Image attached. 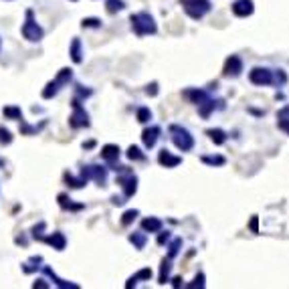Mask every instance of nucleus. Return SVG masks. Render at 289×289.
<instances>
[{
    "mask_svg": "<svg viewBox=\"0 0 289 289\" xmlns=\"http://www.w3.org/2000/svg\"><path fill=\"white\" fill-rule=\"evenodd\" d=\"M130 22H132V30L138 34V37H146V34H154L158 30L152 14L148 12H136L130 16Z\"/></svg>",
    "mask_w": 289,
    "mask_h": 289,
    "instance_id": "nucleus-1",
    "label": "nucleus"
},
{
    "mask_svg": "<svg viewBox=\"0 0 289 289\" xmlns=\"http://www.w3.org/2000/svg\"><path fill=\"white\" fill-rule=\"evenodd\" d=\"M180 4L184 6L186 14L194 20H198L206 12H210V0H180Z\"/></svg>",
    "mask_w": 289,
    "mask_h": 289,
    "instance_id": "nucleus-2",
    "label": "nucleus"
},
{
    "mask_svg": "<svg viewBox=\"0 0 289 289\" xmlns=\"http://www.w3.org/2000/svg\"><path fill=\"white\" fill-rule=\"evenodd\" d=\"M170 134H172V142L176 144L178 150L182 152H188L192 150L194 146V138L190 136V132L186 128H180V126H170Z\"/></svg>",
    "mask_w": 289,
    "mask_h": 289,
    "instance_id": "nucleus-3",
    "label": "nucleus"
},
{
    "mask_svg": "<svg viewBox=\"0 0 289 289\" xmlns=\"http://www.w3.org/2000/svg\"><path fill=\"white\" fill-rule=\"evenodd\" d=\"M22 37L32 43L43 39V28L32 20V10H26V22L22 24Z\"/></svg>",
    "mask_w": 289,
    "mask_h": 289,
    "instance_id": "nucleus-4",
    "label": "nucleus"
},
{
    "mask_svg": "<svg viewBox=\"0 0 289 289\" xmlns=\"http://www.w3.org/2000/svg\"><path fill=\"white\" fill-rule=\"evenodd\" d=\"M73 116L69 118V126L71 128H87L89 126V116H87V112L81 107V103H79V99H75L73 101Z\"/></svg>",
    "mask_w": 289,
    "mask_h": 289,
    "instance_id": "nucleus-5",
    "label": "nucleus"
},
{
    "mask_svg": "<svg viewBox=\"0 0 289 289\" xmlns=\"http://www.w3.org/2000/svg\"><path fill=\"white\" fill-rule=\"evenodd\" d=\"M249 79H251L253 85H271L273 83V73L265 67H255L249 73Z\"/></svg>",
    "mask_w": 289,
    "mask_h": 289,
    "instance_id": "nucleus-6",
    "label": "nucleus"
},
{
    "mask_svg": "<svg viewBox=\"0 0 289 289\" xmlns=\"http://www.w3.org/2000/svg\"><path fill=\"white\" fill-rule=\"evenodd\" d=\"M241 71H243V61H241V57L231 55V57L227 59V63H225V69H223L225 77H237V75H241Z\"/></svg>",
    "mask_w": 289,
    "mask_h": 289,
    "instance_id": "nucleus-7",
    "label": "nucleus"
},
{
    "mask_svg": "<svg viewBox=\"0 0 289 289\" xmlns=\"http://www.w3.org/2000/svg\"><path fill=\"white\" fill-rule=\"evenodd\" d=\"M120 184H122V188H124V196L126 198H130V196H134L136 194V190H138V178L132 174V172H128V178H120L118 180Z\"/></svg>",
    "mask_w": 289,
    "mask_h": 289,
    "instance_id": "nucleus-8",
    "label": "nucleus"
},
{
    "mask_svg": "<svg viewBox=\"0 0 289 289\" xmlns=\"http://www.w3.org/2000/svg\"><path fill=\"white\" fill-rule=\"evenodd\" d=\"M253 10H255L253 0H237V2L233 4V14H235V16H241V18L251 16Z\"/></svg>",
    "mask_w": 289,
    "mask_h": 289,
    "instance_id": "nucleus-9",
    "label": "nucleus"
},
{
    "mask_svg": "<svg viewBox=\"0 0 289 289\" xmlns=\"http://www.w3.org/2000/svg\"><path fill=\"white\" fill-rule=\"evenodd\" d=\"M160 134H162L160 126H152V128L144 130V134H142V140H144L146 148H154V146H156V142H158V138H160Z\"/></svg>",
    "mask_w": 289,
    "mask_h": 289,
    "instance_id": "nucleus-10",
    "label": "nucleus"
},
{
    "mask_svg": "<svg viewBox=\"0 0 289 289\" xmlns=\"http://www.w3.org/2000/svg\"><path fill=\"white\" fill-rule=\"evenodd\" d=\"M158 162H160L162 166H166V168H174V166H178V164L182 162V158H180V156H172L168 150H162V152L158 154Z\"/></svg>",
    "mask_w": 289,
    "mask_h": 289,
    "instance_id": "nucleus-11",
    "label": "nucleus"
},
{
    "mask_svg": "<svg viewBox=\"0 0 289 289\" xmlns=\"http://www.w3.org/2000/svg\"><path fill=\"white\" fill-rule=\"evenodd\" d=\"M184 97H188L192 103L200 105L204 99H208V93H206V91H202V89H188V91H184Z\"/></svg>",
    "mask_w": 289,
    "mask_h": 289,
    "instance_id": "nucleus-12",
    "label": "nucleus"
},
{
    "mask_svg": "<svg viewBox=\"0 0 289 289\" xmlns=\"http://www.w3.org/2000/svg\"><path fill=\"white\" fill-rule=\"evenodd\" d=\"M101 158L103 160H107V162H116L118 158H120V148L114 144H107L103 146V150H101Z\"/></svg>",
    "mask_w": 289,
    "mask_h": 289,
    "instance_id": "nucleus-13",
    "label": "nucleus"
},
{
    "mask_svg": "<svg viewBox=\"0 0 289 289\" xmlns=\"http://www.w3.org/2000/svg\"><path fill=\"white\" fill-rule=\"evenodd\" d=\"M45 241H47L49 245H53L57 251H63V249H65V245H67V241H65V235H63V233H53V235H51V237H47Z\"/></svg>",
    "mask_w": 289,
    "mask_h": 289,
    "instance_id": "nucleus-14",
    "label": "nucleus"
},
{
    "mask_svg": "<svg viewBox=\"0 0 289 289\" xmlns=\"http://www.w3.org/2000/svg\"><path fill=\"white\" fill-rule=\"evenodd\" d=\"M142 229L148 231V233H160V229H162V221H160V219H156V216L144 219V221H142Z\"/></svg>",
    "mask_w": 289,
    "mask_h": 289,
    "instance_id": "nucleus-15",
    "label": "nucleus"
},
{
    "mask_svg": "<svg viewBox=\"0 0 289 289\" xmlns=\"http://www.w3.org/2000/svg\"><path fill=\"white\" fill-rule=\"evenodd\" d=\"M206 136H208V138H210L216 146H221V144H225V142H227V134H225L223 130H208V132H206Z\"/></svg>",
    "mask_w": 289,
    "mask_h": 289,
    "instance_id": "nucleus-16",
    "label": "nucleus"
},
{
    "mask_svg": "<svg viewBox=\"0 0 289 289\" xmlns=\"http://www.w3.org/2000/svg\"><path fill=\"white\" fill-rule=\"evenodd\" d=\"M71 59L75 61V63H81V41L79 39H75L73 43H71Z\"/></svg>",
    "mask_w": 289,
    "mask_h": 289,
    "instance_id": "nucleus-17",
    "label": "nucleus"
},
{
    "mask_svg": "<svg viewBox=\"0 0 289 289\" xmlns=\"http://www.w3.org/2000/svg\"><path fill=\"white\" fill-rule=\"evenodd\" d=\"M124 0H107L105 2V8H107V12L110 14H116V12H120V10H124Z\"/></svg>",
    "mask_w": 289,
    "mask_h": 289,
    "instance_id": "nucleus-18",
    "label": "nucleus"
},
{
    "mask_svg": "<svg viewBox=\"0 0 289 289\" xmlns=\"http://www.w3.org/2000/svg\"><path fill=\"white\" fill-rule=\"evenodd\" d=\"M198 107H200V116H202V118H208V116H210V112L214 110V101L208 97V99H204Z\"/></svg>",
    "mask_w": 289,
    "mask_h": 289,
    "instance_id": "nucleus-19",
    "label": "nucleus"
},
{
    "mask_svg": "<svg viewBox=\"0 0 289 289\" xmlns=\"http://www.w3.org/2000/svg\"><path fill=\"white\" fill-rule=\"evenodd\" d=\"M130 241H132L138 249H144L146 247V235L144 233H134V235H130Z\"/></svg>",
    "mask_w": 289,
    "mask_h": 289,
    "instance_id": "nucleus-20",
    "label": "nucleus"
},
{
    "mask_svg": "<svg viewBox=\"0 0 289 289\" xmlns=\"http://www.w3.org/2000/svg\"><path fill=\"white\" fill-rule=\"evenodd\" d=\"M202 162H204V164H210V166H223V164H225V158H223V156H202Z\"/></svg>",
    "mask_w": 289,
    "mask_h": 289,
    "instance_id": "nucleus-21",
    "label": "nucleus"
},
{
    "mask_svg": "<svg viewBox=\"0 0 289 289\" xmlns=\"http://www.w3.org/2000/svg\"><path fill=\"white\" fill-rule=\"evenodd\" d=\"M59 204H61L63 208H73V210L83 208V204H73V202H67V194H59Z\"/></svg>",
    "mask_w": 289,
    "mask_h": 289,
    "instance_id": "nucleus-22",
    "label": "nucleus"
},
{
    "mask_svg": "<svg viewBox=\"0 0 289 289\" xmlns=\"http://www.w3.org/2000/svg\"><path fill=\"white\" fill-rule=\"evenodd\" d=\"M168 273H170V259H164L162 261V273H160V283L162 285L168 281Z\"/></svg>",
    "mask_w": 289,
    "mask_h": 289,
    "instance_id": "nucleus-23",
    "label": "nucleus"
},
{
    "mask_svg": "<svg viewBox=\"0 0 289 289\" xmlns=\"http://www.w3.org/2000/svg\"><path fill=\"white\" fill-rule=\"evenodd\" d=\"M2 114H4L6 118H12V120H22V114H20L18 107H4Z\"/></svg>",
    "mask_w": 289,
    "mask_h": 289,
    "instance_id": "nucleus-24",
    "label": "nucleus"
},
{
    "mask_svg": "<svg viewBox=\"0 0 289 289\" xmlns=\"http://www.w3.org/2000/svg\"><path fill=\"white\" fill-rule=\"evenodd\" d=\"M128 158H130V160H144V154L140 152V148L130 146V150H128Z\"/></svg>",
    "mask_w": 289,
    "mask_h": 289,
    "instance_id": "nucleus-25",
    "label": "nucleus"
},
{
    "mask_svg": "<svg viewBox=\"0 0 289 289\" xmlns=\"http://www.w3.org/2000/svg\"><path fill=\"white\" fill-rule=\"evenodd\" d=\"M136 216H138V210H128V212L124 214V219H122V225L128 227L132 221H136Z\"/></svg>",
    "mask_w": 289,
    "mask_h": 289,
    "instance_id": "nucleus-26",
    "label": "nucleus"
},
{
    "mask_svg": "<svg viewBox=\"0 0 289 289\" xmlns=\"http://www.w3.org/2000/svg\"><path fill=\"white\" fill-rule=\"evenodd\" d=\"M150 118H152V112H150L148 107H142V110H138V122L146 124V122H150Z\"/></svg>",
    "mask_w": 289,
    "mask_h": 289,
    "instance_id": "nucleus-27",
    "label": "nucleus"
},
{
    "mask_svg": "<svg viewBox=\"0 0 289 289\" xmlns=\"http://www.w3.org/2000/svg\"><path fill=\"white\" fill-rule=\"evenodd\" d=\"M10 142H12L10 132H8V130H4V128H0V144H10Z\"/></svg>",
    "mask_w": 289,
    "mask_h": 289,
    "instance_id": "nucleus-28",
    "label": "nucleus"
},
{
    "mask_svg": "<svg viewBox=\"0 0 289 289\" xmlns=\"http://www.w3.org/2000/svg\"><path fill=\"white\" fill-rule=\"evenodd\" d=\"M85 26L97 28V26H101V20H99V18H85V20H83V28H85Z\"/></svg>",
    "mask_w": 289,
    "mask_h": 289,
    "instance_id": "nucleus-29",
    "label": "nucleus"
},
{
    "mask_svg": "<svg viewBox=\"0 0 289 289\" xmlns=\"http://www.w3.org/2000/svg\"><path fill=\"white\" fill-rule=\"evenodd\" d=\"M188 287H204V273H198L196 279H194V283H190Z\"/></svg>",
    "mask_w": 289,
    "mask_h": 289,
    "instance_id": "nucleus-30",
    "label": "nucleus"
},
{
    "mask_svg": "<svg viewBox=\"0 0 289 289\" xmlns=\"http://www.w3.org/2000/svg\"><path fill=\"white\" fill-rule=\"evenodd\" d=\"M279 130H283L285 134H289V118L279 116Z\"/></svg>",
    "mask_w": 289,
    "mask_h": 289,
    "instance_id": "nucleus-31",
    "label": "nucleus"
},
{
    "mask_svg": "<svg viewBox=\"0 0 289 289\" xmlns=\"http://www.w3.org/2000/svg\"><path fill=\"white\" fill-rule=\"evenodd\" d=\"M180 245H182V241H180V239H176V241L172 243V247H170V257H174V255L178 253V247H180Z\"/></svg>",
    "mask_w": 289,
    "mask_h": 289,
    "instance_id": "nucleus-32",
    "label": "nucleus"
},
{
    "mask_svg": "<svg viewBox=\"0 0 289 289\" xmlns=\"http://www.w3.org/2000/svg\"><path fill=\"white\" fill-rule=\"evenodd\" d=\"M148 95H156L158 93V83H152V85H148Z\"/></svg>",
    "mask_w": 289,
    "mask_h": 289,
    "instance_id": "nucleus-33",
    "label": "nucleus"
},
{
    "mask_svg": "<svg viewBox=\"0 0 289 289\" xmlns=\"http://www.w3.org/2000/svg\"><path fill=\"white\" fill-rule=\"evenodd\" d=\"M251 231H253V233H257V216H253V219H251Z\"/></svg>",
    "mask_w": 289,
    "mask_h": 289,
    "instance_id": "nucleus-34",
    "label": "nucleus"
},
{
    "mask_svg": "<svg viewBox=\"0 0 289 289\" xmlns=\"http://www.w3.org/2000/svg\"><path fill=\"white\" fill-rule=\"evenodd\" d=\"M164 241H168V233H166V235H160V239H158V243H160V245H162Z\"/></svg>",
    "mask_w": 289,
    "mask_h": 289,
    "instance_id": "nucleus-35",
    "label": "nucleus"
},
{
    "mask_svg": "<svg viewBox=\"0 0 289 289\" xmlns=\"http://www.w3.org/2000/svg\"><path fill=\"white\" fill-rule=\"evenodd\" d=\"M180 281H182V279H180V277H176V279H174V283H172V285H174V287H180Z\"/></svg>",
    "mask_w": 289,
    "mask_h": 289,
    "instance_id": "nucleus-36",
    "label": "nucleus"
}]
</instances>
